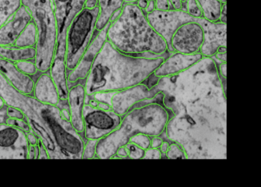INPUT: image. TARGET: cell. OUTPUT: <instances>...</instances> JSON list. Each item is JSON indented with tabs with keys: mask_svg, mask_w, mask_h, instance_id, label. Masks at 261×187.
<instances>
[{
	"mask_svg": "<svg viewBox=\"0 0 261 187\" xmlns=\"http://www.w3.org/2000/svg\"><path fill=\"white\" fill-rule=\"evenodd\" d=\"M125 146L128 150V159H143L145 154V150L132 142H128Z\"/></svg>",
	"mask_w": 261,
	"mask_h": 187,
	"instance_id": "obj_28",
	"label": "cell"
},
{
	"mask_svg": "<svg viewBox=\"0 0 261 187\" xmlns=\"http://www.w3.org/2000/svg\"><path fill=\"white\" fill-rule=\"evenodd\" d=\"M28 159H36L35 146L30 145L28 155Z\"/></svg>",
	"mask_w": 261,
	"mask_h": 187,
	"instance_id": "obj_43",
	"label": "cell"
},
{
	"mask_svg": "<svg viewBox=\"0 0 261 187\" xmlns=\"http://www.w3.org/2000/svg\"><path fill=\"white\" fill-rule=\"evenodd\" d=\"M160 105L149 103L135 107L121 117L119 126L109 135L98 141L96 159H112L117 149L127 144L134 136L144 134L150 137L159 133Z\"/></svg>",
	"mask_w": 261,
	"mask_h": 187,
	"instance_id": "obj_3",
	"label": "cell"
},
{
	"mask_svg": "<svg viewBox=\"0 0 261 187\" xmlns=\"http://www.w3.org/2000/svg\"><path fill=\"white\" fill-rule=\"evenodd\" d=\"M99 8H84L74 19L68 29L65 61L67 73L73 70L92 40Z\"/></svg>",
	"mask_w": 261,
	"mask_h": 187,
	"instance_id": "obj_5",
	"label": "cell"
},
{
	"mask_svg": "<svg viewBox=\"0 0 261 187\" xmlns=\"http://www.w3.org/2000/svg\"><path fill=\"white\" fill-rule=\"evenodd\" d=\"M128 152L125 146H123L119 147L113 159H128Z\"/></svg>",
	"mask_w": 261,
	"mask_h": 187,
	"instance_id": "obj_33",
	"label": "cell"
},
{
	"mask_svg": "<svg viewBox=\"0 0 261 187\" xmlns=\"http://www.w3.org/2000/svg\"><path fill=\"white\" fill-rule=\"evenodd\" d=\"M18 69L24 74L32 77L35 81L43 73L40 72L36 64L35 60H23L15 62Z\"/></svg>",
	"mask_w": 261,
	"mask_h": 187,
	"instance_id": "obj_25",
	"label": "cell"
},
{
	"mask_svg": "<svg viewBox=\"0 0 261 187\" xmlns=\"http://www.w3.org/2000/svg\"><path fill=\"white\" fill-rule=\"evenodd\" d=\"M35 48H21L0 45V57L16 62L23 60H35Z\"/></svg>",
	"mask_w": 261,
	"mask_h": 187,
	"instance_id": "obj_21",
	"label": "cell"
},
{
	"mask_svg": "<svg viewBox=\"0 0 261 187\" xmlns=\"http://www.w3.org/2000/svg\"><path fill=\"white\" fill-rule=\"evenodd\" d=\"M0 73L19 91L33 96L34 80L20 71L14 62L0 57Z\"/></svg>",
	"mask_w": 261,
	"mask_h": 187,
	"instance_id": "obj_17",
	"label": "cell"
},
{
	"mask_svg": "<svg viewBox=\"0 0 261 187\" xmlns=\"http://www.w3.org/2000/svg\"><path fill=\"white\" fill-rule=\"evenodd\" d=\"M173 10L179 11L183 10V2L182 0H170Z\"/></svg>",
	"mask_w": 261,
	"mask_h": 187,
	"instance_id": "obj_37",
	"label": "cell"
},
{
	"mask_svg": "<svg viewBox=\"0 0 261 187\" xmlns=\"http://www.w3.org/2000/svg\"><path fill=\"white\" fill-rule=\"evenodd\" d=\"M226 4H222L219 19V22L222 23L226 24Z\"/></svg>",
	"mask_w": 261,
	"mask_h": 187,
	"instance_id": "obj_38",
	"label": "cell"
},
{
	"mask_svg": "<svg viewBox=\"0 0 261 187\" xmlns=\"http://www.w3.org/2000/svg\"><path fill=\"white\" fill-rule=\"evenodd\" d=\"M128 142H132L146 150L151 147V139L148 135L139 134L134 136Z\"/></svg>",
	"mask_w": 261,
	"mask_h": 187,
	"instance_id": "obj_29",
	"label": "cell"
},
{
	"mask_svg": "<svg viewBox=\"0 0 261 187\" xmlns=\"http://www.w3.org/2000/svg\"><path fill=\"white\" fill-rule=\"evenodd\" d=\"M121 117L112 110L104 111L86 104L83 111V138L99 141L112 133L119 126Z\"/></svg>",
	"mask_w": 261,
	"mask_h": 187,
	"instance_id": "obj_6",
	"label": "cell"
},
{
	"mask_svg": "<svg viewBox=\"0 0 261 187\" xmlns=\"http://www.w3.org/2000/svg\"><path fill=\"white\" fill-rule=\"evenodd\" d=\"M31 21L29 12L21 5L15 14L0 28V45L14 46L22 31Z\"/></svg>",
	"mask_w": 261,
	"mask_h": 187,
	"instance_id": "obj_14",
	"label": "cell"
},
{
	"mask_svg": "<svg viewBox=\"0 0 261 187\" xmlns=\"http://www.w3.org/2000/svg\"><path fill=\"white\" fill-rule=\"evenodd\" d=\"M36 149V159H39L40 155V149L38 144L35 146Z\"/></svg>",
	"mask_w": 261,
	"mask_h": 187,
	"instance_id": "obj_47",
	"label": "cell"
},
{
	"mask_svg": "<svg viewBox=\"0 0 261 187\" xmlns=\"http://www.w3.org/2000/svg\"><path fill=\"white\" fill-rule=\"evenodd\" d=\"M97 140H87L85 142L83 153L82 159H96V147Z\"/></svg>",
	"mask_w": 261,
	"mask_h": 187,
	"instance_id": "obj_27",
	"label": "cell"
},
{
	"mask_svg": "<svg viewBox=\"0 0 261 187\" xmlns=\"http://www.w3.org/2000/svg\"><path fill=\"white\" fill-rule=\"evenodd\" d=\"M7 124L16 127L26 133L31 132L29 124L26 120L9 118L7 120Z\"/></svg>",
	"mask_w": 261,
	"mask_h": 187,
	"instance_id": "obj_30",
	"label": "cell"
},
{
	"mask_svg": "<svg viewBox=\"0 0 261 187\" xmlns=\"http://www.w3.org/2000/svg\"><path fill=\"white\" fill-rule=\"evenodd\" d=\"M110 24L111 22H109L102 30L95 35L76 67L67 73L69 88L79 82L84 83L97 54L107 40V31Z\"/></svg>",
	"mask_w": 261,
	"mask_h": 187,
	"instance_id": "obj_10",
	"label": "cell"
},
{
	"mask_svg": "<svg viewBox=\"0 0 261 187\" xmlns=\"http://www.w3.org/2000/svg\"><path fill=\"white\" fill-rule=\"evenodd\" d=\"M33 97L44 104L54 106L59 104V94L49 72L42 73L35 81Z\"/></svg>",
	"mask_w": 261,
	"mask_h": 187,
	"instance_id": "obj_18",
	"label": "cell"
},
{
	"mask_svg": "<svg viewBox=\"0 0 261 187\" xmlns=\"http://www.w3.org/2000/svg\"><path fill=\"white\" fill-rule=\"evenodd\" d=\"M203 57L201 53L184 54L176 52L171 53L155 71L154 74L159 77L177 74L193 66Z\"/></svg>",
	"mask_w": 261,
	"mask_h": 187,
	"instance_id": "obj_16",
	"label": "cell"
},
{
	"mask_svg": "<svg viewBox=\"0 0 261 187\" xmlns=\"http://www.w3.org/2000/svg\"><path fill=\"white\" fill-rule=\"evenodd\" d=\"M26 133L8 124L0 125V159H28Z\"/></svg>",
	"mask_w": 261,
	"mask_h": 187,
	"instance_id": "obj_9",
	"label": "cell"
},
{
	"mask_svg": "<svg viewBox=\"0 0 261 187\" xmlns=\"http://www.w3.org/2000/svg\"><path fill=\"white\" fill-rule=\"evenodd\" d=\"M6 104L3 98L0 97V110H1Z\"/></svg>",
	"mask_w": 261,
	"mask_h": 187,
	"instance_id": "obj_48",
	"label": "cell"
},
{
	"mask_svg": "<svg viewBox=\"0 0 261 187\" xmlns=\"http://www.w3.org/2000/svg\"><path fill=\"white\" fill-rule=\"evenodd\" d=\"M200 5L204 17L208 20L219 21L222 5L217 0H197Z\"/></svg>",
	"mask_w": 261,
	"mask_h": 187,
	"instance_id": "obj_23",
	"label": "cell"
},
{
	"mask_svg": "<svg viewBox=\"0 0 261 187\" xmlns=\"http://www.w3.org/2000/svg\"><path fill=\"white\" fill-rule=\"evenodd\" d=\"M98 6V0H86L84 8L92 10Z\"/></svg>",
	"mask_w": 261,
	"mask_h": 187,
	"instance_id": "obj_41",
	"label": "cell"
},
{
	"mask_svg": "<svg viewBox=\"0 0 261 187\" xmlns=\"http://www.w3.org/2000/svg\"><path fill=\"white\" fill-rule=\"evenodd\" d=\"M38 145L40 149L39 159H49V154L47 149L43 145L41 140L39 138Z\"/></svg>",
	"mask_w": 261,
	"mask_h": 187,
	"instance_id": "obj_34",
	"label": "cell"
},
{
	"mask_svg": "<svg viewBox=\"0 0 261 187\" xmlns=\"http://www.w3.org/2000/svg\"><path fill=\"white\" fill-rule=\"evenodd\" d=\"M124 5L128 4H137L138 0H123Z\"/></svg>",
	"mask_w": 261,
	"mask_h": 187,
	"instance_id": "obj_46",
	"label": "cell"
},
{
	"mask_svg": "<svg viewBox=\"0 0 261 187\" xmlns=\"http://www.w3.org/2000/svg\"><path fill=\"white\" fill-rule=\"evenodd\" d=\"M147 19L156 32L164 39L170 53L175 52L171 46L172 37L177 29L182 25L191 22H197L184 10H170L168 11L155 10L146 14Z\"/></svg>",
	"mask_w": 261,
	"mask_h": 187,
	"instance_id": "obj_7",
	"label": "cell"
},
{
	"mask_svg": "<svg viewBox=\"0 0 261 187\" xmlns=\"http://www.w3.org/2000/svg\"><path fill=\"white\" fill-rule=\"evenodd\" d=\"M186 10L188 14L194 18H204L202 9L197 0H186Z\"/></svg>",
	"mask_w": 261,
	"mask_h": 187,
	"instance_id": "obj_26",
	"label": "cell"
},
{
	"mask_svg": "<svg viewBox=\"0 0 261 187\" xmlns=\"http://www.w3.org/2000/svg\"><path fill=\"white\" fill-rule=\"evenodd\" d=\"M87 95L84 83L79 82L69 88L67 99L70 120L75 130L83 137V111Z\"/></svg>",
	"mask_w": 261,
	"mask_h": 187,
	"instance_id": "obj_15",
	"label": "cell"
},
{
	"mask_svg": "<svg viewBox=\"0 0 261 187\" xmlns=\"http://www.w3.org/2000/svg\"><path fill=\"white\" fill-rule=\"evenodd\" d=\"M85 2L86 0H52L57 26L54 58L65 60L68 29L76 16L84 8Z\"/></svg>",
	"mask_w": 261,
	"mask_h": 187,
	"instance_id": "obj_8",
	"label": "cell"
},
{
	"mask_svg": "<svg viewBox=\"0 0 261 187\" xmlns=\"http://www.w3.org/2000/svg\"><path fill=\"white\" fill-rule=\"evenodd\" d=\"M154 98L151 89L143 83L115 91L111 100L110 106L114 113L122 117L137 104Z\"/></svg>",
	"mask_w": 261,
	"mask_h": 187,
	"instance_id": "obj_12",
	"label": "cell"
},
{
	"mask_svg": "<svg viewBox=\"0 0 261 187\" xmlns=\"http://www.w3.org/2000/svg\"><path fill=\"white\" fill-rule=\"evenodd\" d=\"M29 12L38 34L35 62L41 73L49 72L54 59L57 26L52 0H21Z\"/></svg>",
	"mask_w": 261,
	"mask_h": 187,
	"instance_id": "obj_4",
	"label": "cell"
},
{
	"mask_svg": "<svg viewBox=\"0 0 261 187\" xmlns=\"http://www.w3.org/2000/svg\"><path fill=\"white\" fill-rule=\"evenodd\" d=\"M218 69L220 75L224 78L226 76V62H221L218 66Z\"/></svg>",
	"mask_w": 261,
	"mask_h": 187,
	"instance_id": "obj_40",
	"label": "cell"
},
{
	"mask_svg": "<svg viewBox=\"0 0 261 187\" xmlns=\"http://www.w3.org/2000/svg\"><path fill=\"white\" fill-rule=\"evenodd\" d=\"M96 108L104 111L112 110L111 107L109 105L99 102V103H98L97 107Z\"/></svg>",
	"mask_w": 261,
	"mask_h": 187,
	"instance_id": "obj_44",
	"label": "cell"
},
{
	"mask_svg": "<svg viewBox=\"0 0 261 187\" xmlns=\"http://www.w3.org/2000/svg\"><path fill=\"white\" fill-rule=\"evenodd\" d=\"M217 1L219 2L221 5L226 4V0H217Z\"/></svg>",
	"mask_w": 261,
	"mask_h": 187,
	"instance_id": "obj_49",
	"label": "cell"
},
{
	"mask_svg": "<svg viewBox=\"0 0 261 187\" xmlns=\"http://www.w3.org/2000/svg\"><path fill=\"white\" fill-rule=\"evenodd\" d=\"M123 0H98L99 14L96 23V31L99 32L109 22L113 14L122 9Z\"/></svg>",
	"mask_w": 261,
	"mask_h": 187,
	"instance_id": "obj_20",
	"label": "cell"
},
{
	"mask_svg": "<svg viewBox=\"0 0 261 187\" xmlns=\"http://www.w3.org/2000/svg\"><path fill=\"white\" fill-rule=\"evenodd\" d=\"M49 73L57 87L60 101L67 102L69 87L65 60L54 58Z\"/></svg>",
	"mask_w": 261,
	"mask_h": 187,
	"instance_id": "obj_19",
	"label": "cell"
},
{
	"mask_svg": "<svg viewBox=\"0 0 261 187\" xmlns=\"http://www.w3.org/2000/svg\"><path fill=\"white\" fill-rule=\"evenodd\" d=\"M216 61H218L220 63L226 62V53L216 52L212 57Z\"/></svg>",
	"mask_w": 261,
	"mask_h": 187,
	"instance_id": "obj_39",
	"label": "cell"
},
{
	"mask_svg": "<svg viewBox=\"0 0 261 187\" xmlns=\"http://www.w3.org/2000/svg\"><path fill=\"white\" fill-rule=\"evenodd\" d=\"M204 40L203 30L197 22L185 23L179 27L171 40L175 52L184 54L200 53Z\"/></svg>",
	"mask_w": 261,
	"mask_h": 187,
	"instance_id": "obj_11",
	"label": "cell"
},
{
	"mask_svg": "<svg viewBox=\"0 0 261 187\" xmlns=\"http://www.w3.org/2000/svg\"><path fill=\"white\" fill-rule=\"evenodd\" d=\"M26 137L29 145L36 146L38 144L39 138L34 133H26Z\"/></svg>",
	"mask_w": 261,
	"mask_h": 187,
	"instance_id": "obj_36",
	"label": "cell"
},
{
	"mask_svg": "<svg viewBox=\"0 0 261 187\" xmlns=\"http://www.w3.org/2000/svg\"><path fill=\"white\" fill-rule=\"evenodd\" d=\"M107 40L120 52L134 56L168 57L166 41L149 23L137 4L124 5L119 17L107 31Z\"/></svg>",
	"mask_w": 261,
	"mask_h": 187,
	"instance_id": "obj_2",
	"label": "cell"
},
{
	"mask_svg": "<svg viewBox=\"0 0 261 187\" xmlns=\"http://www.w3.org/2000/svg\"><path fill=\"white\" fill-rule=\"evenodd\" d=\"M156 10L160 11H168L172 10L170 0H155Z\"/></svg>",
	"mask_w": 261,
	"mask_h": 187,
	"instance_id": "obj_32",
	"label": "cell"
},
{
	"mask_svg": "<svg viewBox=\"0 0 261 187\" xmlns=\"http://www.w3.org/2000/svg\"><path fill=\"white\" fill-rule=\"evenodd\" d=\"M37 41V28L32 21L22 31L14 46L21 48H35Z\"/></svg>",
	"mask_w": 261,
	"mask_h": 187,
	"instance_id": "obj_22",
	"label": "cell"
},
{
	"mask_svg": "<svg viewBox=\"0 0 261 187\" xmlns=\"http://www.w3.org/2000/svg\"><path fill=\"white\" fill-rule=\"evenodd\" d=\"M8 115L10 118L26 120L23 112L19 109L8 106Z\"/></svg>",
	"mask_w": 261,
	"mask_h": 187,
	"instance_id": "obj_31",
	"label": "cell"
},
{
	"mask_svg": "<svg viewBox=\"0 0 261 187\" xmlns=\"http://www.w3.org/2000/svg\"><path fill=\"white\" fill-rule=\"evenodd\" d=\"M149 3V0H138L137 6L143 11H145Z\"/></svg>",
	"mask_w": 261,
	"mask_h": 187,
	"instance_id": "obj_45",
	"label": "cell"
},
{
	"mask_svg": "<svg viewBox=\"0 0 261 187\" xmlns=\"http://www.w3.org/2000/svg\"><path fill=\"white\" fill-rule=\"evenodd\" d=\"M8 105L6 104L5 106L0 110V125L7 124V120L9 118L8 115Z\"/></svg>",
	"mask_w": 261,
	"mask_h": 187,
	"instance_id": "obj_35",
	"label": "cell"
},
{
	"mask_svg": "<svg viewBox=\"0 0 261 187\" xmlns=\"http://www.w3.org/2000/svg\"><path fill=\"white\" fill-rule=\"evenodd\" d=\"M185 1L186 2V0H185Z\"/></svg>",
	"mask_w": 261,
	"mask_h": 187,
	"instance_id": "obj_50",
	"label": "cell"
},
{
	"mask_svg": "<svg viewBox=\"0 0 261 187\" xmlns=\"http://www.w3.org/2000/svg\"><path fill=\"white\" fill-rule=\"evenodd\" d=\"M167 57L125 54L107 40L84 81L87 95L90 97L97 92L116 91L143 83Z\"/></svg>",
	"mask_w": 261,
	"mask_h": 187,
	"instance_id": "obj_1",
	"label": "cell"
},
{
	"mask_svg": "<svg viewBox=\"0 0 261 187\" xmlns=\"http://www.w3.org/2000/svg\"><path fill=\"white\" fill-rule=\"evenodd\" d=\"M21 0H0V28L21 6Z\"/></svg>",
	"mask_w": 261,
	"mask_h": 187,
	"instance_id": "obj_24",
	"label": "cell"
},
{
	"mask_svg": "<svg viewBox=\"0 0 261 187\" xmlns=\"http://www.w3.org/2000/svg\"><path fill=\"white\" fill-rule=\"evenodd\" d=\"M156 10V5L155 0H149V3L147 8L145 10L146 14L152 13Z\"/></svg>",
	"mask_w": 261,
	"mask_h": 187,
	"instance_id": "obj_42",
	"label": "cell"
},
{
	"mask_svg": "<svg viewBox=\"0 0 261 187\" xmlns=\"http://www.w3.org/2000/svg\"><path fill=\"white\" fill-rule=\"evenodd\" d=\"M198 22L204 36L200 53L204 57H213L219 47L226 46V24L211 22L205 18H199Z\"/></svg>",
	"mask_w": 261,
	"mask_h": 187,
	"instance_id": "obj_13",
	"label": "cell"
}]
</instances>
